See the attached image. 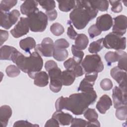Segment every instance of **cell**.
Wrapping results in <instances>:
<instances>
[{
  "mask_svg": "<svg viewBox=\"0 0 127 127\" xmlns=\"http://www.w3.org/2000/svg\"><path fill=\"white\" fill-rule=\"evenodd\" d=\"M101 88L105 91H108L111 90L113 87V83L109 78H104L102 79L100 84Z\"/></svg>",
  "mask_w": 127,
  "mask_h": 127,
  "instance_id": "cell-39",
  "label": "cell"
},
{
  "mask_svg": "<svg viewBox=\"0 0 127 127\" xmlns=\"http://www.w3.org/2000/svg\"><path fill=\"white\" fill-rule=\"evenodd\" d=\"M19 46L25 52L30 54V51L36 48V41L33 38L28 37L20 41Z\"/></svg>",
  "mask_w": 127,
  "mask_h": 127,
  "instance_id": "cell-20",
  "label": "cell"
},
{
  "mask_svg": "<svg viewBox=\"0 0 127 127\" xmlns=\"http://www.w3.org/2000/svg\"><path fill=\"white\" fill-rule=\"evenodd\" d=\"M29 25L27 17H21L14 27L10 30V33L15 38L26 35L29 30Z\"/></svg>",
  "mask_w": 127,
  "mask_h": 127,
  "instance_id": "cell-11",
  "label": "cell"
},
{
  "mask_svg": "<svg viewBox=\"0 0 127 127\" xmlns=\"http://www.w3.org/2000/svg\"><path fill=\"white\" fill-rule=\"evenodd\" d=\"M112 105V101L111 98L108 95L104 94L100 98L97 103L96 107L101 114H104Z\"/></svg>",
  "mask_w": 127,
  "mask_h": 127,
  "instance_id": "cell-16",
  "label": "cell"
},
{
  "mask_svg": "<svg viewBox=\"0 0 127 127\" xmlns=\"http://www.w3.org/2000/svg\"><path fill=\"white\" fill-rule=\"evenodd\" d=\"M114 25L113 32L120 36L124 35L127 30V18L124 15H120L113 18Z\"/></svg>",
  "mask_w": 127,
  "mask_h": 127,
  "instance_id": "cell-12",
  "label": "cell"
},
{
  "mask_svg": "<svg viewBox=\"0 0 127 127\" xmlns=\"http://www.w3.org/2000/svg\"><path fill=\"white\" fill-rule=\"evenodd\" d=\"M103 38H100L96 41L90 43L88 48V51L92 54H96L100 52L103 48Z\"/></svg>",
  "mask_w": 127,
  "mask_h": 127,
  "instance_id": "cell-29",
  "label": "cell"
},
{
  "mask_svg": "<svg viewBox=\"0 0 127 127\" xmlns=\"http://www.w3.org/2000/svg\"><path fill=\"white\" fill-rule=\"evenodd\" d=\"M11 60L20 70L33 79L36 74L41 71L43 65V59L36 51L30 53L29 57H26L17 50L13 53Z\"/></svg>",
  "mask_w": 127,
  "mask_h": 127,
  "instance_id": "cell-2",
  "label": "cell"
},
{
  "mask_svg": "<svg viewBox=\"0 0 127 127\" xmlns=\"http://www.w3.org/2000/svg\"><path fill=\"white\" fill-rule=\"evenodd\" d=\"M51 32L55 36H59L62 35L64 32V26L58 22L53 23L50 27Z\"/></svg>",
  "mask_w": 127,
  "mask_h": 127,
  "instance_id": "cell-34",
  "label": "cell"
},
{
  "mask_svg": "<svg viewBox=\"0 0 127 127\" xmlns=\"http://www.w3.org/2000/svg\"><path fill=\"white\" fill-rule=\"evenodd\" d=\"M5 72L8 77H14L17 76L20 73V69L17 66L11 64L7 66Z\"/></svg>",
  "mask_w": 127,
  "mask_h": 127,
  "instance_id": "cell-35",
  "label": "cell"
},
{
  "mask_svg": "<svg viewBox=\"0 0 127 127\" xmlns=\"http://www.w3.org/2000/svg\"><path fill=\"white\" fill-rule=\"evenodd\" d=\"M46 14L47 15L48 19L50 21H53L55 20L58 16L57 11L55 9L51 11H46Z\"/></svg>",
  "mask_w": 127,
  "mask_h": 127,
  "instance_id": "cell-46",
  "label": "cell"
},
{
  "mask_svg": "<svg viewBox=\"0 0 127 127\" xmlns=\"http://www.w3.org/2000/svg\"><path fill=\"white\" fill-rule=\"evenodd\" d=\"M0 26L5 29H9L18 20L20 13L17 9L11 11H0Z\"/></svg>",
  "mask_w": 127,
  "mask_h": 127,
  "instance_id": "cell-8",
  "label": "cell"
},
{
  "mask_svg": "<svg viewBox=\"0 0 127 127\" xmlns=\"http://www.w3.org/2000/svg\"><path fill=\"white\" fill-rule=\"evenodd\" d=\"M67 24H68L69 26L67 28V35L69 37V38L71 39L74 40L76 36H77L78 34L77 32L74 30L72 25L71 24V22L70 20H68L67 22Z\"/></svg>",
  "mask_w": 127,
  "mask_h": 127,
  "instance_id": "cell-44",
  "label": "cell"
},
{
  "mask_svg": "<svg viewBox=\"0 0 127 127\" xmlns=\"http://www.w3.org/2000/svg\"><path fill=\"white\" fill-rule=\"evenodd\" d=\"M91 5L97 10L105 11L108 9L109 1L108 0H94L90 1Z\"/></svg>",
  "mask_w": 127,
  "mask_h": 127,
  "instance_id": "cell-30",
  "label": "cell"
},
{
  "mask_svg": "<svg viewBox=\"0 0 127 127\" xmlns=\"http://www.w3.org/2000/svg\"><path fill=\"white\" fill-rule=\"evenodd\" d=\"M59 3V8L64 12H68L74 8L75 6V1L74 0H62L57 1Z\"/></svg>",
  "mask_w": 127,
  "mask_h": 127,
  "instance_id": "cell-27",
  "label": "cell"
},
{
  "mask_svg": "<svg viewBox=\"0 0 127 127\" xmlns=\"http://www.w3.org/2000/svg\"><path fill=\"white\" fill-rule=\"evenodd\" d=\"M0 45L2 46L3 43L5 42L8 38V33L7 31L0 29Z\"/></svg>",
  "mask_w": 127,
  "mask_h": 127,
  "instance_id": "cell-49",
  "label": "cell"
},
{
  "mask_svg": "<svg viewBox=\"0 0 127 127\" xmlns=\"http://www.w3.org/2000/svg\"><path fill=\"white\" fill-rule=\"evenodd\" d=\"M54 48V43L53 40L50 37H46L43 39L40 44L36 46L35 51L44 57H51L53 56Z\"/></svg>",
  "mask_w": 127,
  "mask_h": 127,
  "instance_id": "cell-10",
  "label": "cell"
},
{
  "mask_svg": "<svg viewBox=\"0 0 127 127\" xmlns=\"http://www.w3.org/2000/svg\"><path fill=\"white\" fill-rule=\"evenodd\" d=\"M71 127H87V121L81 118H73L71 122Z\"/></svg>",
  "mask_w": 127,
  "mask_h": 127,
  "instance_id": "cell-42",
  "label": "cell"
},
{
  "mask_svg": "<svg viewBox=\"0 0 127 127\" xmlns=\"http://www.w3.org/2000/svg\"><path fill=\"white\" fill-rule=\"evenodd\" d=\"M113 24L112 16L109 14H104L98 17L96 19V25L101 31L109 30Z\"/></svg>",
  "mask_w": 127,
  "mask_h": 127,
  "instance_id": "cell-14",
  "label": "cell"
},
{
  "mask_svg": "<svg viewBox=\"0 0 127 127\" xmlns=\"http://www.w3.org/2000/svg\"><path fill=\"white\" fill-rule=\"evenodd\" d=\"M17 2L16 0H3L0 3V11L8 12L9 10L14 6Z\"/></svg>",
  "mask_w": 127,
  "mask_h": 127,
  "instance_id": "cell-31",
  "label": "cell"
},
{
  "mask_svg": "<svg viewBox=\"0 0 127 127\" xmlns=\"http://www.w3.org/2000/svg\"><path fill=\"white\" fill-rule=\"evenodd\" d=\"M39 127L38 125L32 124V123L23 120H20L14 123L13 127Z\"/></svg>",
  "mask_w": 127,
  "mask_h": 127,
  "instance_id": "cell-45",
  "label": "cell"
},
{
  "mask_svg": "<svg viewBox=\"0 0 127 127\" xmlns=\"http://www.w3.org/2000/svg\"><path fill=\"white\" fill-rule=\"evenodd\" d=\"M57 66H58L57 63L53 60L48 61L45 64V68L47 71H48L50 69Z\"/></svg>",
  "mask_w": 127,
  "mask_h": 127,
  "instance_id": "cell-48",
  "label": "cell"
},
{
  "mask_svg": "<svg viewBox=\"0 0 127 127\" xmlns=\"http://www.w3.org/2000/svg\"><path fill=\"white\" fill-rule=\"evenodd\" d=\"M94 83L95 82H92L84 77L80 82L77 90L81 92H87L94 90Z\"/></svg>",
  "mask_w": 127,
  "mask_h": 127,
  "instance_id": "cell-28",
  "label": "cell"
},
{
  "mask_svg": "<svg viewBox=\"0 0 127 127\" xmlns=\"http://www.w3.org/2000/svg\"><path fill=\"white\" fill-rule=\"evenodd\" d=\"M64 65L66 69L72 70L75 75L76 77L82 76L84 73L83 69L73 58H70L64 63Z\"/></svg>",
  "mask_w": 127,
  "mask_h": 127,
  "instance_id": "cell-15",
  "label": "cell"
},
{
  "mask_svg": "<svg viewBox=\"0 0 127 127\" xmlns=\"http://www.w3.org/2000/svg\"><path fill=\"white\" fill-rule=\"evenodd\" d=\"M69 46V43L64 38H61L57 40L54 43V47L59 48L66 49Z\"/></svg>",
  "mask_w": 127,
  "mask_h": 127,
  "instance_id": "cell-43",
  "label": "cell"
},
{
  "mask_svg": "<svg viewBox=\"0 0 127 127\" xmlns=\"http://www.w3.org/2000/svg\"><path fill=\"white\" fill-rule=\"evenodd\" d=\"M12 109L8 105H3L0 108V121L1 126H7L8 120L12 115Z\"/></svg>",
  "mask_w": 127,
  "mask_h": 127,
  "instance_id": "cell-19",
  "label": "cell"
},
{
  "mask_svg": "<svg viewBox=\"0 0 127 127\" xmlns=\"http://www.w3.org/2000/svg\"><path fill=\"white\" fill-rule=\"evenodd\" d=\"M83 115L89 122L95 121L98 118V114L94 109L87 108L83 113Z\"/></svg>",
  "mask_w": 127,
  "mask_h": 127,
  "instance_id": "cell-32",
  "label": "cell"
},
{
  "mask_svg": "<svg viewBox=\"0 0 127 127\" xmlns=\"http://www.w3.org/2000/svg\"><path fill=\"white\" fill-rule=\"evenodd\" d=\"M110 74L112 78L119 84V87L122 88H127L126 71L119 68L117 66L114 67L111 69Z\"/></svg>",
  "mask_w": 127,
  "mask_h": 127,
  "instance_id": "cell-13",
  "label": "cell"
},
{
  "mask_svg": "<svg viewBox=\"0 0 127 127\" xmlns=\"http://www.w3.org/2000/svg\"><path fill=\"white\" fill-rule=\"evenodd\" d=\"M71 50L73 55V58L77 63L80 64L83 60L84 52L82 50H80L76 48L74 45H72Z\"/></svg>",
  "mask_w": 127,
  "mask_h": 127,
  "instance_id": "cell-33",
  "label": "cell"
},
{
  "mask_svg": "<svg viewBox=\"0 0 127 127\" xmlns=\"http://www.w3.org/2000/svg\"><path fill=\"white\" fill-rule=\"evenodd\" d=\"M75 77V75L72 70L68 69L64 70L62 73L63 85L64 86L71 85L74 82Z\"/></svg>",
  "mask_w": 127,
  "mask_h": 127,
  "instance_id": "cell-24",
  "label": "cell"
},
{
  "mask_svg": "<svg viewBox=\"0 0 127 127\" xmlns=\"http://www.w3.org/2000/svg\"><path fill=\"white\" fill-rule=\"evenodd\" d=\"M38 2L35 0H25L20 6V11L24 15H28L39 10Z\"/></svg>",
  "mask_w": 127,
  "mask_h": 127,
  "instance_id": "cell-17",
  "label": "cell"
},
{
  "mask_svg": "<svg viewBox=\"0 0 127 127\" xmlns=\"http://www.w3.org/2000/svg\"><path fill=\"white\" fill-rule=\"evenodd\" d=\"M68 53L66 49L55 47L53 52V58L58 61L62 62L65 60L68 57Z\"/></svg>",
  "mask_w": 127,
  "mask_h": 127,
  "instance_id": "cell-26",
  "label": "cell"
},
{
  "mask_svg": "<svg viewBox=\"0 0 127 127\" xmlns=\"http://www.w3.org/2000/svg\"><path fill=\"white\" fill-rule=\"evenodd\" d=\"M127 54L126 52H124L121 57L118 61V67L125 71L127 70Z\"/></svg>",
  "mask_w": 127,
  "mask_h": 127,
  "instance_id": "cell-41",
  "label": "cell"
},
{
  "mask_svg": "<svg viewBox=\"0 0 127 127\" xmlns=\"http://www.w3.org/2000/svg\"><path fill=\"white\" fill-rule=\"evenodd\" d=\"M81 63L85 74L100 72L104 69L103 63L98 54L86 55Z\"/></svg>",
  "mask_w": 127,
  "mask_h": 127,
  "instance_id": "cell-5",
  "label": "cell"
},
{
  "mask_svg": "<svg viewBox=\"0 0 127 127\" xmlns=\"http://www.w3.org/2000/svg\"><path fill=\"white\" fill-rule=\"evenodd\" d=\"M34 79V83L35 85L45 87L49 83V75L46 71H40L36 74Z\"/></svg>",
  "mask_w": 127,
  "mask_h": 127,
  "instance_id": "cell-21",
  "label": "cell"
},
{
  "mask_svg": "<svg viewBox=\"0 0 127 127\" xmlns=\"http://www.w3.org/2000/svg\"><path fill=\"white\" fill-rule=\"evenodd\" d=\"M29 28L31 31L41 32L44 31L48 24V17L42 11H37L27 16Z\"/></svg>",
  "mask_w": 127,
  "mask_h": 127,
  "instance_id": "cell-4",
  "label": "cell"
},
{
  "mask_svg": "<svg viewBox=\"0 0 127 127\" xmlns=\"http://www.w3.org/2000/svg\"><path fill=\"white\" fill-rule=\"evenodd\" d=\"M109 2L112 5L111 10L115 13H119L123 10V6L120 0H109Z\"/></svg>",
  "mask_w": 127,
  "mask_h": 127,
  "instance_id": "cell-38",
  "label": "cell"
},
{
  "mask_svg": "<svg viewBox=\"0 0 127 127\" xmlns=\"http://www.w3.org/2000/svg\"><path fill=\"white\" fill-rule=\"evenodd\" d=\"M61 69L58 67H54L48 71L50 78V89L54 93L59 92L63 86Z\"/></svg>",
  "mask_w": 127,
  "mask_h": 127,
  "instance_id": "cell-7",
  "label": "cell"
},
{
  "mask_svg": "<svg viewBox=\"0 0 127 127\" xmlns=\"http://www.w3.org/2000/svg\"><path fill=\"white\" fill-rule=\"evenodd\" d=\"M76 4L69 14L70 22L78 30L84 29L89 22L97 15L98 10L94 8L90 1L76 0Z\"/></svg>",
  "mask_w": 127,
  "mask_h": 127,
  "instance_id": "cell-3",
  "label": "cell"
},
{
  "mask_svg": "<svg viewBox=\"0 0 127 127\" xmlns=\"http://www.w3.org/2000/svg\"><path fill=\"white\" fill-rule=\"evenodd\" d=\"M103 46L108 49L123 50L126 48V38L111 32L103 38Z\"/></svg>",
  "mask_w": 127,
  "mask_h": 127,
  "instance_id": "cell-6",
  "label": "cell"
},
{
  "mask_svg": "<svg viewBox=\"0 0 127 127\" xmlns=\"http://www.w3.org/2000/svg\"><path fill=\"white\" fill-rule=\"evenodd\" d=\"M37 1L42 8L46 10V11L53 10L56 7V3L54 0H40Z\"/></svg>",
  "mask_w": 127,
  "mask_h": 127,
  "instance_id": "cell-36",
  "label": "cell"
},
{
  "mask_svg": "<svg viewBox=\"0 0 127 127\" xmlns=\"http://www.w3.org/2000/svg\"><path fill=\"white\" fill-rule=\"evenodd\" d=\"M90 126H96V127H100V122L97 120L94 121V122H87V127H90Z\"/></svg>",
  "mask_w": 127,
  "mask_h": 127,
  "instance_id": "cell-50",
  "label": "cell"
},
{
  "mask_svg": "<svg viewBox=\"0 0 127 127\" xmlns=\"http://www.w3.org/2000/svg\"><path fill=\"white\" fill-rule=\"evenodd\" d=\"M127 88H122L116 86L113 89L112 98L114 108L117 109L127 104Z\"/></svg>",
  "mask_w": 127,
  "mask_h": 127,
  "instance_id": "cell-9",
  "label": "cell"
},
{
  "mask_svg": "<svg viewBox=\"0 0 127 127\" xmlns=\"http://www.w3.org/2000/svg\"><path fill=\"white\" fill-rule=\"evenodd\" d=\"M17 49L14 47L8 45L1 47L0 49V59L1 60H11L13 53Z\"/></svg>",
  "mask_w": 127,
  "mask_h": 127,
  "instance_id": "cell-22",
  "label": "cell"
},
{
  "mask_svg": "<svg viewBox=\"0 0 127 127\" xmlns=\"http://www.w3.org/2000/svg\"><path fill=\"white\" fill-rule=\"evenodd\" d=\"M59 126L60 124L58 121L56 119L52 117L46 122L45 127H59Z\"/></svg>",
  "mask_w": 127,
  "mask_h": 127,
  "instance_id": "cell-47",
  "label": "cell"
},
{
  "mask_svg": "<svg viewBox=\"0 0 127 127\" xmlns=\"http://www.w3.org/2000/svg\"><path fill=\"white\" fill-rule=\"evenodd\" d=\"M89 43V40L87 36L84 34H78L75 39L74 46L76 48L80 50L85 49Z\"/></svg>",
  "mask_w": 127,
  "mask_h": 127,
  "instance_id": "cell-23",
  "label": "cell"
},
{
  "mask_svg": "<svg viewBox=\"0 0 127 127\" xmlns=\"http://www.w3.org/2000/svg\"><path fill=\"white\" fill-rule=\"evenodd\" d=\"M52 117L56 119L62 126L69 125L73 118L70 114L64 113L62 111H57L53 114Z\"/></svg>",
  "mask_w": 127,
  "mask_h": 127,
  "instance_id": "cell-18",
  "label": "cell"
},
{
  "mask_svg": "<svg viewBox=\"0 0 127 127\" xmlns=\"http://www.w3.org/2000/svg\"><path fill=\"white\" fill-rule=\"evenodd\" d=\"M97 96L94 90L71 94L68 97L61 96L55 103L56 111L65 109L75 115L83 114L88 106L96 101Z\"/></svg>",
  "mask_w": 127,
  "mask_h": 127,
  "instance_id": "cell-1",
  "label": "cell"
},
{
  "mask_svg": "<svg viewBox=\"0 0 127 127\" xmlns=\"http://www.w3.org/2000/svg\"><path fill=\"white\" fill-rule=\"evenodd\" d=\"M124 51L118 50L116 52L109 51L105 55V59L108 65H111L112 63L118 62Z\"/></svg>",
  "mask_w": 127,
  "mask_h": 127,
  "instance_id": "cell-25",
  "label": "cell"
},
{
  "mask_svg": "<svg viewBox=\"0 0 127 127\" xmlns=\"http://www.w3.org/2000/svg\"><path fill=\"white\" fill-rule=\"evenodd\" d=\"M101 31L97 27L96 24L92 25L88 29V32L90 38H94L101 33Z\"/></svg>",
  "mask_w": 127,
  "mask_h": 127,
  "instance_id": "cell-40",
  "label": "cell"
},
{
  "mask_svg": "<svg viewBox=\"0 0 127 127\" xmlns=\"http://www.w3.org/2000/svg\"><path fill=\"white\" fill-rule=\"evenodd\" d=\"M116 116L120 120H126L127 116V105L123 106L117 108Z\"/></svg>",
  "mask_w": 127,
  "mask_h": 127,
  "instance_id": "cell-37",
  "label": "cell"
}]
</instances>
